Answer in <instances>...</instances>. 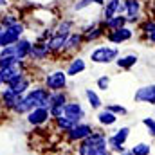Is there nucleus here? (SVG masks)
I'll use <instances>...</instances> for the list:
<instances>
[{
    "instance_id": "f257e3e1",
    "label": "nucleus",
    "mask_w": 155,
    "mask_h": 155,
    "mask_svg": "<svg viewBox=\"0 0 155 155\" xmlns=\"http://www.w3.org/2000/svg\"><path fill=\"white\" fill-rule=\"evenodd\" d=\"M108 152V135L103 130H94L76 148L78 155H107Z\"/></svg>"
},
{
    "instance_id": "f03ea898",
    "label": "nucleus",
    "mask_w": 155,
    "mask_h": 155,
    "mask_svg": "<svg viewBox=\"0 0 155 155\" xmlns=\"http://www.w3.org/2000/svg\"><path fill=\"white\" fill-rule=\"evenodd\" d=\"M119 56H121V51L116 45H99L90 51V60H92V63H97V65L116 63Z\"/></svg>"
},
{
    "instance_id": "7ed1b4c3",
    "label": "nucleus",
    "mask_w": 155,
    "mask_h": 155,
    "mask_svg": "<svg viewBox=\"0 0 155 155\" xmlns=\"http://www.w3.org/2000/svg\"><path fill=\"white\" fill-rule=\"evenodd\" d=\"M31 45H33L31 40L20 38L16 43L0 49V56H11L16 61H27L29 60V52H31Z\"/></svg>"
},
{
    "instance_id": "20e7f679",
    "label": "nucleus",
    "mask_w": 155,
    "mask_h": 155,
    "mask_svg": "<svg viewBox=\"0 0 155 155\" xmlns=\"http://www.w3.org/2000/svg\"><path fill=\"white\" fill-rule=\"evenodd\" d=\"M49 92H58V90H65L69 85V76L63 69H54L51 72H47L43 76V83H41Z\"/></svg>"
},
{
    "instance_id": "39448f33",
    "label": "nucleus",
    "mask_w": 155,
    "mask_h": 155,
    "mask_svg": "<svg viewBox=\"0 0 155 155\" xmlns=\"http://www.w3.org/2000/svg\"><path fill=\"white\" fill-rule=\"evenodd\" d=\"M49 94L51 92L43 85H35L29 88V92L24 96V99L29 103L31 108H40V107L49 108Z\"/></svg>"
},
{
    "instance_id": "423d86ee",
    "label": "nucleus",
    "mask_w": 155,
    "mask_h": 155,
    "mask_svg": "<svg viewBox=\"0 0 155 155\" xmlns=\"http://www.w3.org/2000/svg\"><path fill=\"white\" fill-rule=\"evenodd\" d=\"M24 33H25V24L24 22H16V24H13L9 27H2L0 29L2 47H7V45L16 43L20 38H24Z\"/></svg>"
},
{
    "instance_id": "0eeeda50",
    "label": "nucleus",
    "mask_w": 155,
    "mask_h": 155,
    "mask_svg": "<svg viewBox=\"0 0 155 155\" xmlns=\"http://www.w3.org/2000/svg\"><path fill=\"white\" fill-rule=\"evenodd\" d=\"M96 128L90 124V123H87V121H81V123H76L69 132H65L63 135H65V141L67 143H72V144H78V143H81V141H85L92 132H94Z\"/></svg>"
},
{
    "instance_id": "6e6552de",
    "label": "nucleus",
    "mask_w": 155,
    "mask_h": 155,
    "mask_svg": "<svg viewBox=\"0 0 155 155\" xmlns=\"http://www.w3.org/2000/svg\"><path fill=\"white\" fill-rule=\"evenodd\" d=\"M81 35H83L85 43H92V41H97V40L103 38L107 35V31H105V27H103V24L99 20V22H92V24L85 25L81 29Z\"/></svg>"
},
{
    "instance_id": "1a4fd4ad",
    "label": "nucleus",
    "mask_w": 155,
    "mask_h": 155,
    "mask_svg": "<svg viewBox=\"0 0 155 155\" xmlns=\"http://www.w3.org/2000/svg\"><path fill=\"white\" fill-rule=\"evenodd\" d=\"M105 38L112 45H121V43H126V41H130V40L134 38V29L128 27V25H124V27L116 29V31H108L105 35Z\"/></svg>"
},
{
    "instance_id": "9d476101",
    "label": "nucleus",
    "mask_w": 155,
    "mask_h": 155,
    "mask_svg": "<svg viewBox=\"0 0 155 155\" xmlns=\"http://www.w3.org/2000/svg\"><path fill=\"white\" fill-rule=\"evenodd\" d=\"M25 121H27V124L33 126V128H40V126L47 124V123L51 121L49 108H43V107H40V108H33V110L25 116Z\"/></svg>"
},
{
    "instance_id": "9b49d317",
    "label": "nucleus",
    "mask_w": 155,
    "mask_h": 155,
    "mask_svg": "<svg viewBox=\"0 0 155 155\" xmlns=\"http://www.w3.org/2000/svg\"><path fill=\"white\" fill-rule=\"evenodd\" d=\"M143 15V0H124V16L128 24H135Z\"/></svg>"
},
{
    "instance_id": "f8f14e48",
    "label": "nucleus",
    "mask_w": 155,
    "mask_h": 155,
    "mask_svg": "<svg viewBox=\"0 0 155 155\" xmlns=\"http://www.w3.org/2000/svg\"><path fill=\"white\" fill-rule=\"evenodd\" d=\"M134 101L135 103H144V105H155V83L139 87L134 94Z\"/></svg>"
},
{
    "instance_id": "ddd939ff",
    "label": "nucleus",
    "mask_w": 155,
    "mask_h": 155,
    "mask_svg": "<svg viewBox=\"0 0 155 155\" xmlns=\"http://www.w3.org/2000/svg\"><path fill=\"white\" fill-rule=\"evenodd\" d=\"M63 112H65V116L69 117V119H72L74 123H81L87 117V112H85L83 105L79 101H74V99H69V103L65 105Z\"/></svg>"
},
{
    "instance_id": "4468645a",
    "label": "nucleus",
    "mask_w": 155,
    "mask_h": 155,
    "mask_svg": "<svg viewBox=\"0 0 155 155\" xmlns=\"http://www.w3.org/2000/svg\"><path fill=\"white\" fill-rule=\"evenodd\" d=\"M116 15H124V0H107L103 5L101 20H108Z\"/></svg>"
},
{
    "instance_id": "2eb2a0df",
    "label": "nucleus",
    "mask_w": 155,
    "mask_h": 155,
    "mask_svg": "<svg viewBox=\"0 0 155 155\" xmlns=\"http://www.w3.org/2000/svg\"><path fill=\"white\" fill-rule=\"evenodd\" d=\"M31 78L27 76V74H22V76H18V78H15L13 81H9L5 87L7 88H11L13 92H16L18 96H25L27 92H29V88H31Z\"/></svg>"
},
{
    "instance_id": "dca6fc26",
    "label": "nucleus",
    "mask_w": 155,
    "mask_h": 155,
    "mask_svg": "<svg viewBox=\"0 0 155 155\" xmlns=\"http://www.w3.org/2000/svg\"><path fill=\"white\" fill-rule=\"evenodd\" d=\"M22 99V96H18L16 92H13L11 88H2L0 90V103H2V107L7 110V112H13V108L16 107V103Z\"/></svg>"
},
{
    "instance_id": "f3484780",
    "label": "nucleus",
    "mask_w": 155,
    "mask_h": 155,
    "mask_svg": "<svg viewBox=\"0 0 155 155\" xmlns=\"http://www.w3.org/2000/svg\"><path fill=\"white\" fill-rule=\"evenodd\" d=\"M49 56H51V51L45 41H35L31 45V52H29L31 61H45Z\"/></svg>"
},
{
    "instance_id": "a211bd4d",
    "label": "nucleus",
    "mask_w": 155,
    "mask_h": 155,
    "mask_svg": "<svg viewBox=\"0 0 155 155\" xmlns=\"http://www.w3.org/2000/svg\"><path fill=\"white\" fill-rule=\"evenodd\" d=\"M85 43L81 31H74L67 36V43H65V49H63V54H71V52H76L78 49H81Z\"/></svg>"
},
{
    "instance_id": "6ab92c4d",
    "label": "nucleus",
    "mask_w": 155,
    "mask_h": 155,
    "mask_svg": "<svg viewBox=\"0 0 155 155\" xmlns=\"http://www.w3.org/2000/svg\"><path fill=\"white\" fill-rule=\"evenodd\" d=\"M85 71H87V61H85L81 56L71 58V60H69V65H67V69H65V72H67L69 78H74V76H78V74H83Z\"/></svg>"
},
{
    "instance_id": "aec40b11",
    "label": "nucleus",
    "mask_w": 155,
    "mask_h": 155,
    "mask_svg": "<svg viewBox=\"0 0 155 155\" xmlns=\"http://www.w3.org/2000/svg\"><path fill=\"white\" fill-rule=\"evenodd\" d=\"M141 35L152 47H155V18H146L141 22Z\"/></svg>"
},
{
    "instance_id": "412c9836",
    "label": "nucleus",
    "mask_w": 155,
    "mask_h": 155,
    "mask_svg": "<svg viewBox=\"0 0 155 155\" xmlns=\"http://www.w3.org/2000/svg\"><path fill=\"white\" fill-rule=\"evenodd\" d=\"M45 43H47V47H49L51 54H60V52H63V49H65L67 36H63V35H52L51 38L45 41Z\"/></svg>"
},
{
    "instance_id": "4be33fe9",
    "label": "nucleus",
    "mask_w": 155,
    "mask_h": 155,
    "mask_svg": "<svg viewBox=\"0 0 155 155\" xmlns=\"http://www.w3.org/2000/svg\"><path fill=\"white\" fill-rule=\"evenodd\" d=\"M96 119H97V123L103 126V128H110V126H114L117 123V119L119 117L116 114H112L110 110H107L105 107L101 108V110H97V114H96Z\"/></svg>"
},
{
    "instance_id": "5701e85b",
    "label": "nucleus",
    "mask_w": 155,
    "mask_h": 155,
    "mask_svg": "<svg viewBox=\"0 0 155 155\" xmlns=\"http://www.w3.org/2000/svg\"><path fill=\"white\" fill-rule=\"evenodd\" d=\"M101 24H103L105 31L108 33V31H116V29H121V27L128 25V20H126L124 15H116V16H112L108 20H101Z\"/></svg>"
},
{
    "instance_id": "b1692460",
    "label": "nucleus",
    "mask_w": 155,
    "mask_h": 155,
    "mask_svg": "<svg viewBox=\"0 0 155 155\" xmlns=\"http://www.w3.org/2000/svg\"><path fill=\"white\" fill-rule=\"evenodd\" d=\"M139 61V56L135 52H130V54H124V56H119L116 60V67L121 71H130L132 67H135Z\"/></svg>"
},
{
    "instance_id": "393cba45",
    "label": "nucleus",
    "mask_w": 155,
    "mask_h": 155,
    "mask_svg": "<svg viewBox=\"0 0 155 155\" xmlns=\"http://www.w3.org/2000/svg\"><path fill=\"white\" fill-rule=\"evenodd\" d=\"M85 97H87V103L92 110H101L105 105H103V99L99 97V94L94 90V88H85Z\"/></svg>"
},
{
    "instance_id": "a878e982",
    "label": "nucleus",
    "mask_w": 155,
    "mask_h": 155,
    "mask_svg": "<svg viewBox=\"0 0 155 155\" xmlns=\"http://www.w3.org/2000/svg\"><path fill=\"white\" fill-rule=\"evenodd\" d=\"M69 103V94L67 90H58V92H51L49 94V107H65Z\"/></svg>"
},
{
    "instance_id": "bb28decb",
    "label": "nucleus",
    "mask_w": 155,
    "mask_h": 155,
    "mask_svg": "<svg viewBox=\"0 0 155 155\" xmlns=\"http://www.w3.org/2000/svg\"><path fill=\"white\" fill-rule=\"evenodd\" d=\"M72 27H74V22H72V20H69V18H63V20H58V24H56L52 29H54V35L69 36L71 33H74V31H72Z\"/></svg>"
},
{
    "instance_id": "cd10ccee",
    "label": "nucleus",
    "mask_w": 155,
    "mask_h": 155,
    "mask_svg": "<svg viewBox=\"0 0 155 155\" xmlns=\"http://www.w3.org/2000/svg\"><path fill=\"white\" fill-rule=\"evenodd\" d=\"M52 123H54V128H56L58 132H63V134H65V132H69V130H71V128H72V126L76 124V123H74L72 119H69L67 116L58 117V119H54Z\"/></svg>"
},
{
    "instance_id": "c85d7f7f",
    "label": "nucleus",
    "mask_w": 155,
    "mask_h": 155,
    "mask_svg": "<svg viewBox=\"0 0 155 155\" xmlns=\"http://www.w3.org/2000/svg\"><path fill=\"white\" fill-rule=\"evenodd\" d=\"M130 152L134 155H152L153 152V146L150 144V143H137V144H134L132 148H130Z\"/></svg>"
},
{
    "instance_id": "c756f323",
    "label": "nucleus",
    "mask_w": 155,
    "mask_h": 155,
    "mask_svg": "<svg viewBox=\"0 0 155 155\" xmlns=\"http://www.w3.org/2000/svg\"><path fill=\"white\" fill-rule=\"evenodd\" d=\"M130 126H121V128H117L114 134H110L114 139H116L117 143H121V144H126V141H128V137H130Z\"/></svg>"
},
{
    "instance_id": "7c9ffc66",
    "label": "nucleus",
    "mask_w": 155,
    "mask_h": 155,
    "mask_svg": "<svg viewBox=\"0 0 155 155\" xmlns=\"http://www.w3.org/2000/svg\"><path fill=\"white\" fill-rule=\"evenodd\" d=\"M105 108H107V110H110L112 114H116L117 117L128 116V108H126V107H123V105H119V103H108V105H105Z\"/></svg>"
},
{
    "instance_id": "2f4dec72",
    "label": "nucleus",
    "mask_w": 155,
    "mask_h": 155,
    "mask_svg": "<svg viewBox=\"0 0 155 155\" xmlns=\"http://www.w3.org/2000/svg\"><path fill=\"white\" fill-rule=\"evenodd\" d=\"M16 22H20V18H18L16 13H4V15L0 16V25H2V27H9V25H13V24H16Z\"/></svg>"
},
{
    "instance_id": "473e14b6",
    "label": "nucleus",
    "mask_w": 155,
    "mask_h": 155,
    "mask_svg": "<svg viewBox=\"0 0 155 155\" xmlns=\"http://www.w3.org/2000/svg\"><path fill=\"white\" fill-rule=\"evenodd\" d=\"M96 88L101 90V92H107V90L110 88V76H108V74H103V76L97 78V79H96Z\"/></svg>"
},
{
    "instance_id": "72a5a7b5",
    "label": "nucleus",
    "mask_w": 155,
    "mask_h": 155,
    "mask_svg": "<svg viewBox=\"0 0 155 155\" xmlns=\"http://www.w3.org/2000/svg\"><path fill=\"white\" fill-rule=\"evenodd\" d=\"M141 123L144 124V128L148 130V135L155 139V117H143Z\"/></svg>"
},
{
    "instance_id": "f704fd0d",
    "label": "nucleus",
    "mask_w": 155,
    "mask_h": 155,
    "mask_svg": "<svg viewBox=\"0 0 155 155\" xmlns=\"http://www.w3.org/2000/svg\"><path fill=\"white\" fill-rule=\"evenodd\" d=\"M63 108L65 107H49V116H51V121H54V119H58V117L65 116V112H63Z\"/></svg>"
},
{
    "instance_id": "c9c22d12",
    "label": "nucleus",
    "mask_w": 155,
    "mask_h": 155,
    "mask_svg": "<svg viewBox=\"0 0 155 155\" xmlns=\"http://www.w3.org/2000/svg\"><path fill=\"white\" fill-rule=\"evenodd\" d=\"M92 4H94V0H76V2H72L71 9L72 11H81V9H85V7H88Z\"/></svg>"
},
{
    "instance_id": "e433bc0d",
    "label": "nucleus",
    "mask_w": 155,
    "mask_h": 155,
    "mask_svg": "<svg viewBox=\"0 0 155 155\" xmlns=\"http://www.w3.org/2000/svg\"><path fill=\"white\" fill-rule=\"evenodd\" d=\"M94 4H97V5L103 7V5H105V0H94Z\"/></svg>"
},
{
    "instance_id": "4c0bfd02",
    "label": "nucleus",
    "mask_w": 155,
    "mask_h": 155,
    "mask_svg": "<svg viewBox=\"0 0 155 155\" xmlns=\"http://www.w3.org/2000/svg\"><path fill=\"white\" fill-rule=\"evenodd\" d=\"M121 155H134V153H132V152H130V150L126 148V150H124V152H123V153H121Z\"/></svg>"
},
{
    "instance_id": "58836bf2",
    "label": "nucleus",
    "mask_w": 155,
    "mask_h": 155,
    "mask_svg": "<svg viewBox=\"0 0 155 155\" xmlns=\"http://www.w3.org/2000/svg\"><path fill=\"white\" fill-rule=\"evenodd\" d=\"M5 4H7V0H0V7H4Z\"/></svg>"
},
{
    "instance_id": "ea45409f",
    "label": "nucleus",
    "mask_w": 155,
    "mask_h": 155,
    "mask_svg": "<svg viewBox=\"0 0 155 155\" xmlns=\"http://www.w3.org/2000/svg\"><path fill=\"white\" fill-rule=\"evenodd\" d=\"M4 87V79H2V74H0V88Z\"/></svg>"
},
{
    "instance_id": "a19ab883",
    "label": "nucleus",
    "mask_w": 155,
    "mask_h": 155,
    "mask_svg": "<svg viewBox=\"0 0 155 155\" xmlns=\"http://www.w3.org/2000/svg\"><path fill=\"white\" fill-rule=\"evenodd\" d=\"M107 155H114V153H112V152H108V153H107Z\"/></svg>"
},
{
    "instance_id": "79ce46f5",
    "label": "nucleus",
    "mask_w": 155,
    "mask_h": 155,
    "mask_svg": "<svg viewBox=\"0 0 155 155\" xmlns=\"http://www.w3.org/2000/svg\"><path fill=\"white\" fill-rule=\"evenodd\" d=\"M105 2H107V0H105Z\"/></svg>"
}]
</instances>
